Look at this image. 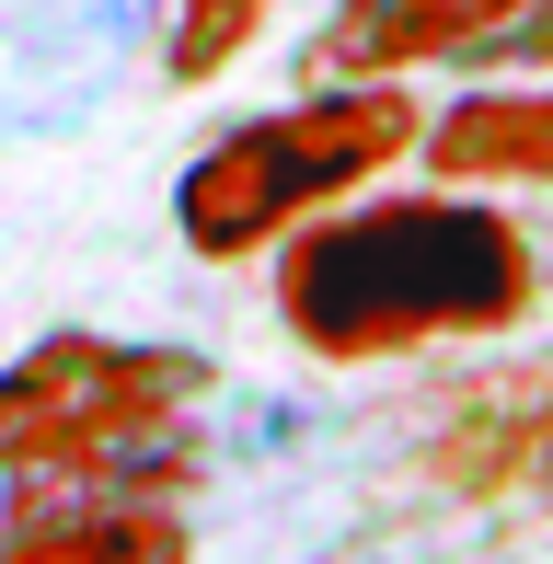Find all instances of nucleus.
I'll return each mask as SVG.
<instances>
[{
    "label": "nucleus",
    "instance_id": "3",
    "mask_svg": "<svg viewBox=\"0 0 553 564\" xmlns=\"http://www.w3.org/2000/svg\"><path fill=\"white\" fill-rule=\"evenodd\" d=\"M415 127H426V105L404 82H312L265 116H231L173 173V230H185L196 265H254L300 219L369 196L381 173H404Z\"/></svg>",
    "mask_w": 553,
    "mask_h": 564
},
{
    "label": "nucleus",
    "instance_id": "4",
    "mask_svg": "<svg viewBox=\"0 0 553 564\" xmlns=\"http://www.w3.org/2000/svg\"><path fill=\"white\" fill-rule=\"evenodd\" d=\"M0 564H196V530L173 496H116L82 473L0 484Z\"/></svg>",
    "mask_w": 553,
    "mask_h": 564
},
{
    "label": "nucleus",
    "instance_id": "5",
    "mask_svg": "<svg viewBox=\"0 0 553 564\" xmlns=\"http://www.w3.org/2000/svg\"><path fill=\"white\" fill-rule=\"evenodd\" d=\"M426 473L473 507H553V369H485L438 403Z\"/></svg>",
    "mask_w": 553,
    "mask_h": 564
},
{
    "label": "nucleus",
    "instance_id": "2",
    "mask_svg": "<svg viewBox=\"0 0 553 564\" xmlns=\"http://www.w3.org/2000/svg\"><path fill=\"white\" fill-rule=\"evenodd\" d=\"M208 392H219V369L196 346L58 323V335H35L0 369V484L82 473V484H116V496L185 507L208 484V426H196Z\"/></svg>",
    "mask_w": 553,
    "mask_h": 564
},
{
    "label": "nucleus",
    "instance_id": "7",
    "mask_svg": "<svg viewBox=\"0 0 553 564\" xmlns=\"http://www.w3.org/2000/svg\"><path fill=\"white\" fill-rule=\"evenodd\" d=\"M531 0H335L300 46L312 82H415V69H473V46L508 35Z\"/></svg>",
    "mask_w": 553,
    "mask_h": 564
},
{
    "label": "nucleus",
    "instance_id": "10",
    "mask_svg": "<svg viewBox=\"0 0 553 564\" xmlns=\"http://www.w3.org/2000/svg\"><path fill=\"white\" fill-rule=\"evenodd\" d=\"M82 12H93V35H105V46H150L162 0H82Z\"/></svg>",
    "mask_w": 553,
    "mask_h": 564
},
{
    "label": "nucleus",
    "instance_id": "6",
    "mask_svg": "<svg viewBox=\"0 0 553 564\" xmlns=\"http://www.w3.org/2000/svg\"><path fill=\"white\" fill-rule=\"evenodd\" d=\"M415 162L438 185H473V196H553V82L542 69L462 82L449 105H426Z\"/></svg>",
    "mask_w": 553,
    "mask_h": 564
},
{
    "label": "nucleus",
    "instance_id": "8",
    "mask_svg": "<svg viewBox=\"0 0 553 564\" xmlns=\"http://www.w3.org/2000/svg\"><path fill=\"white\" fill-rule=\"evenodd\" d=\"M265 23H276V0H162L150 58H162L173 93H208V82H231V69L265 46Z\"/></svg>",
    "mask_w": 553,
    "mask_h": 564
},
{
    "label": "nucleus",
    "instance_id": "9",
    "mask_svg": "<svg viewBox=\"0 0 553 564\" xmlns=\"http://www.w3.org/2000/svg\"><path fill=\"white\" fill-rule=\"evenodd\" d=\"M473 69H553V0H531L508 35H485V46H473Z\"/></svg>",
    "mask_w": 553,
    "mask_h": 564
},
{
    "label": "nucleus",
    "instance_id": "1",
    "mask_svg": "<svg viewBox=\"0 0 553 564\" xmlns=\"http://www.w3.org/2000/svg\"><path fill=\"white\" fill-rule=\"evenodd\" d=\"M542 312V242L473 185L346 196L276 242V335L323 369L496 346Z\"/></svg>",
    "mask_w": 553,
    "mask_h": 564
}]
</instances>
